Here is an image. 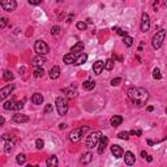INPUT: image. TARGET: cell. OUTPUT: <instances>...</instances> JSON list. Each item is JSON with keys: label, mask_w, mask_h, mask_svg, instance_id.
<instances>
[{"label": "cell", "mask_w": 167, "mask_h": 167, "mask_svg": "<svg viewBox=\"0 0 167 167\" xmlns=\"http://www.w3.org/2000/svg\"><path fill=\"white\" fill-rule=\"evenodd\" d=\"M135 161H136L135 154H133L132 151H125V154H124V162H125V164L132 166V164L135 163Z\"/></svg>", "instance_id": "15"}, {"label": "cell", "mask_w": 167, "mask_h": 167, "mask_svg": "<svg viewBox=\"0 0 167 167\" xmlns=\"http://www.w3.org/2000/svg\"><path fill=\"white\" fill-rule=\"evenodd\" d=\"M129 132H120L119 135H118V137H119L120 140H128L129 139Z\"/></svg>", "instance_id": "35"}, {"label": "cell", "mask_w": 167, "mask_h": 167, "mask_svg": "<svg viewBox=\"0 0 167 167\" xmlns=\"http://www.w3.org/2000/svg\"><path fill=\"white\" fill-rule=\"evenodd\" d=\"M7 25H8V18H7V17H1V18H0V28L4 29Z\"/></svg>", "instance_id": "37"}, {"label": "cell", "mask_w": 167, "mask_h": 167, "mask_svg": "<svg viewBox=\"0 0 167 167\" xmlns=\"http://www.w3.org/2000/svg\"><path fill=\"white\" fill-rule=\"evenodd\" d=\"M108 144V139L106 136H102L101 140H99V144H98V154H103L105 153V149Z\"/></svg>", "instance_id": "13"}, {"label": "cell", "mask_w": 167, "mask_h": 167, "mask_svg": "<svg viewBox=\"0 0 167 167\" xmlns=\"http://www.w3.org/2000/svg\"><path fill=\"white\" fill-rule=\"evenodd\" d=\"M111 153H112V156L115 157L116 159H119L123 157V154H124V151H123V149L119 146V145H111Z\"/></svg>", "instance_id": "11"}, {"label": "cell", "mask_w": 167, "mask_h": 167, "mask_svg": "<svg viewBox=\"0 0 167 167\" xmlns=\"http://www.w3.org/2000/svg\"><path fill=\"white\" fill-rule=\"evenodd\" d=\"M60 33V28L59 26H54V28H51V34L52 35H57Z\"/></svg>", "instance_id": "41"}, {"label": "cell", "mask_w": 167, "mask_h": 167, "mask_svg": "<svg viewBox=\"0 0 167 167\" xmlns=\"http://www.w3.org/2000/svg\"><path fill=\"white\" fill-rule=\"evenodd\" d=\"M146 159H147V162H151V161H153V158H151L150 156H146Z\"/></svg>", "instance_id": "47"}, {"label": "cell", "mask_w": 167, "mask_h": 167, "mask_svg": "<svg viewBox=\"0 0 167 167\" xmlns=\"http://www.w3.org/2000/svg\"><path fill=\"white\" fill-rule=\"evenodd\" d=\"M63 91H64V94H67L68 98H74V97H77V90H76V88H73V86L65 88Z\"/></svg>", "instance_id": "21"}, {"label": "cell", "mask_w": 167, "mask_h": 167, "mask_svg": "<svg viewBox=\"0 0 167 167\" xmlns=\"http://www.w3.org/2000/svg\"><path fill=\"white\" fill-rule=\"evenodd\" d=\"M76 26H77V29H78V30H85V29H86V24L82 22V21H78Z\"/></svg>", "instance_id": "39"}, {"label": "cell", "mask_w": 167, "mask_h": 167, "mask_svg": "<svg viewBox=\"0 0 167 167\" xmlns=\"http://www.w3.org/2000/svg\"><path fill=\"white\" fill-rule=\"evenodd\" d=\"M76 54H73V52H69V54H65L64 57H63V62H64V64L67 65H71V64H74V62H76Z\"/></svg>", "instance_id": "14"}, {"label": "cell", "mask_w": 167, "mask_h": 167, "mask_svg": "<svg viewBox=\"0 0 167 167\" xmlns=\"http://www.w3.org/2000/svg\"><path fill=\"white\" fill-rule=\"evenodd\" d=\"M89 130V127L85 125V127H80V128H74L71 133H69V140L72 142H77L82 139V136H85V133Z\"/></svg>", "instance_id": "3"}, {"label": "cell", "mask_w": 167, "mask_h": 167, "mask_svg": "<svg viewBox=\"0 0 167 167\" xmlns=\"http://www.w3.org/2000/svg\"><path fill=\"white\" fill-rule=\"evenodd\" d=\"M112 68H114V60L112 59H107L105 62V69H107V71H111Z\"/></svg>", "instance_id": "30"}, {"label": "cell", "mask_w": 167, "mask_h": 167, "mask_svg": "<svg viewBox=\"0 0 167 167\" xmlns=\"http://www.w3.org/2000/svg\"><path fill=\"white\" fill-rule=\"evenodd\" d=\"M29 3H30L31 5H38V4L42 3V0H29Z\"/></svg>", "instance_id": "44"}, {"label": "cell", "mask_w": 167, "mask_h": 167, "mask_svg": "<svg viewBox=\"0 0 167 167\" xmlns=\"http://www.w3.org/2000/svg\"><path fill=\"white\" fill-rule=\"evenodd\" d=\"M130 135H133V136H137V137H140L142 135V130L141 129H133V130H130Z\"/></svg>", "instance_id": "40"}, {"label": "cell", "mask_w": 167, "mask_h": 167, "mask_svg": "<svg viewBox=\"0 0 167 167\" xmlns=\"http://www.w3.org/2000/svg\"><path fill=\"white\" fill-rule=\"evenodd\" d=\"M72 18H73V13H71L68 16V18H67V22H72Z\"/></svg>", "instance_id": "45"}, {"label": "cell", "mask_w": 167, "mask_h": 167, "mask_svg": "<svg viewBox=\"0 0 167 167\" xmlns=\"http://www.w3.org/2000/svg\"><path fill=\"white\" fill-rule=\"evenodd\" d=\"M140 28H141L142 33H146V31H149V29H150V17H149V14H147L146 12H144L142 16H141V25H140Z\"/></svg>", "instance_id": "8"}, {"label": "cell", "mask_w": 167, "mask_h": 167, "mask_svg": "<svg viewBox=\"0 0 167 167\" xmlns=\"http://www.w3.org/2000/svg\"><path fill=\"white\" fill-rule=\"evenodd\" d=\"M4 122H5V120H4V118H1V119H0V125H3Z\"/></svg>", "instance_id": "50"}, {"label": "cell", "mask_w": 167, "mask_h": 167, "mask_svg": "<svg viewBox=\"0 0 167 167\" xmlns=\"http://www.w3.org/2000/svg\"><path fill=\"white\" fill-rule=\"evenodd\" d=\"M31 102L34 103V105H37V106L42 105V103H43V95H42V94H39V93L33 94V95H31Z\"/></svg>", "instance_id": "19"}, {"label": "cell", "mask_w": 167, "mask_h": 167, "mask_svg": "<svg viewBox=\"0 0 167 167\" xmlns=\"http://www.w3.org/2000/svg\"><path fill=\"white\" fill-rule=\"evenodd\" d=\"M57 163H59V161H57V157H55V156L47 158V161H46V164H47L48 167H56Z\"/></svg>", "instance_id": "24"}, {"label": "cell", "mask_w": 167, "mask_h": 167, "mask_svg": "<svg viewBox=\"0 0 167 167\" xmlns=\"http://www.w3.org/2000/svg\"><path fill=\"white\" fill-rule=\"evenodd\" d=\"M110 123H111L112 127H119V125L123 123V118H122V116H119V115H115V116H112V118L110 119Z\"/></svg>", "instance_id": "22"}, {"label": "cell", "mask_w": 167, "mask_h": 167, "mask_svg": "<svg viewBox=\"0 0 167 167\" xmlns=\"http://www.w3.org/2000/svg\"><path fill=\"white\" fill-rule=\"evenodd\" d=\"M43 76H45V69H43L42 67H37V68L34 69V77L39 78V77H43Z\"/></svg>", "instance_id": "27"}, {"label": "cell", "mask_w": 167, "mask_h": 167, "mask_svg": "<svg viewBox=\"0 0 167 167\" xmlns=\"http://www.w3.org/2000/svg\"><path fill=\"white\" fill-rule=\"evenodd\" d=\"M164 35H166V31H164L163 29L158 30L156 34L153 35V38H151V46H153L154 50H158V48L162 47V43H163Z\"/></svg>", "instance_id": "4"}, {"label": "cell", "mask_w": 167, "mask_h": 167, "mask_svg": "<svg viewBox=\"0 0 167 167\" xmlns=\"http://www.w3.org/2000/svg\"><path fill=\"white\" fill-rule=\"evenodd\" d=\"M127 94H128V98L132 101L133 105L136 106H144L146 105L147 99H149V93H147L146 89L144 88H129L127 90Z\"/></svg>", "instance_id": "1"}, {"label": "cell", "mask_w": 167, "mask_h": 167, "mask_svg": "<svg viewBox=\"0 0 167 167\" xmlns=\"http://www.w3.org/2000/svg\"><path fill=\"white\" fill-rule=\"evenodd\" d=\"M101 137H102V133L99 132V130H97V132H91L85 140L86 147H88V149H93V147L98 146Z\"/></svg>", "instance_id": "2"}, {"label": "cell", "mask_w": 167, "mask_h": 167, "mask_svg": "<svg viewBox=\"0 0 167 167\" xmlns=\"http://www.w3.org/2000/svg\"><path fill=\"white\" fill-rule=\"evenodd\" d=\"M91 159H93V154L90 153V151H88V153H85L84 156H82L81 158V163L82 164H88L91 162Z\"/></svg>", "instance_id": "25"}, {"label": "cell", "mask_w": 167, "mask_h": 167, "mask_svg": "<svg viewBox=\"0 0 167 167\" xmlns=\"http://www.w3.org/2000/svg\"><path fill=\"white\" fill-rule=\"evenodd\" d=\"M0 5H1V8L7 12H13L14 9L17 8L16 0H0Z\"/></svg>", "instance_id": "7"}, {"label": "cell", "mask_w": 167, "mask_h": 167, "mask_svg": "<svg viewBox=\"0 0 167 167\" xmlns=\"http://www.w3.org/2000/svg\"><path fill=\"white\" fill-rule=\"evenodd\" d=\"M123 42H124V45L127 46V47H130V46L133 45V38L132 37H124V39H123Z\"/></svg>", "instance_id": "31"}, {"label": "cell", "mask_w": 167, "mask_h": 167, "mask_svg": "<svg viewBox=\"0 0 167 167\" xmlns=\"http://www.w3.org/2000/svg\"><path fill=\"white\" fill-rule=\"evenodd\" d=\"M166 112H167V108H166Z\"/></svg>", "instance_id": "52"}, {"label": "cell", "mask_w": 167, "mask_h": 167, "mask_svg": "<svg viewBox=\"0 0 167 167\" xmlns=\"http://www.w3.org/2000/svg\"><path fill=\"white\" fill-rule=\"evenodd\" d=\"M120 82H122V78H120V77H116V78L111 80V85H112V86H118V85H120Z\"/></svg>", "instance_id": "38"}, {"label": "cell", "mask_w": 167, "mask_h": 167, "mask_svg": "<svg viewBox=\"0 0 167 167\" xmlns=\"http://www.w3.org/2000/svg\"><path fill=\"white\" fill-rule=\"evenodd\" d=\"M13 122L16 123H26L29 122V116L28 115H24V114L21 112H17L13 115Z\"/></svg>", "instance_id": "16"}, {"label": "cell", "mask_w": 167, "mask_h": 167, "mask_svg": "<svg viewBox=\"0 0 167 167\" xmlns=\"http://www.w3.org/2000/svg\"><path fill=\"white\" fill-rule=\"evenodd\" d=\"M55 105H56V110H57V112H59V115L64 116L65 114L68 112V102H67V99L65 98H63V97L56 98Z\"/></svg>", "instance_id": "5"}, {"label": "cell", "mask_w": 167, "mask_h": 167, "mask_svg": "<svg viewBox=\"0 0 167 167\" xmlns=\"http://www.w3.org/2000/svg\"><path fill=\"white\" fill-rule=\"evenodd\" d=\"M65 127H67V125H65V124H59V128H60V129H64Z\"/></svg>", "instance_id": "48"}, {"label": "cell", "mask_w": 167, "mask_h": 167, "mask_svg": "<svg viewBox=\"0 0 167 167\" xmlns=\"http://www.w3.org/2000/svg\"><path fill=\"white\" fill-rule=\"evenodd\" d=\"M13 89H14L13 84H9V85L1 88V90H0V98H1V101H4V99H5L7 97L12 93V91H13Z\"/></svg>", "instance_id": "9"}, {"label": "cell", "mask_w": 167, "mask_h": 167, "mask_svg": "<svg viewBox=\"0 0 167 167\" xmlns=\"http://www.w3.org/2000/svg\"><path fill=\"white\" fill-rule=\"evenodd\" d=\"M146 156H147V154H146V151H141V157H144V158H146Z\"/></svg>", "instance_id": "46"}, {"label": "cell", "mask_w": 167, "mask_h": 167, "mask_svg": "<svg viewBox=\"0 0 167 167\" xmlns=\"http://www.w3.org/2000/svg\"><path fill=\"white\" fill-rule=\"evenodd\" d=\"M153 78H156V80H161L162 78V74H161L159 68H154V71H153Z\"/></svg>", "instance_id": "32"}, {"label": "cell", "mask_w": 167, "mask_h": 167, "mask_svg": "<svg viewBox=\"0 0 167 167\" xmlns=\"http://www.w3.org/2000/svg\"><path fill=\"white\" fill-rule=\"evenodd\" d=\"M114 30L116 31V33H118V34L119 35H122V37H127L128 35V33L125 30H123V29H120V28H114Z\"/></svg>", "instance_id": "36"}, {"label": "cell", "mask_w": 167, "mask_h": 167, "mask_svg": "<svg viewBox=\"0 0 167 167\" xmlns=\"http://www.w3.org/2000/svg\"><path fill=\"white\" fill-rule=\"evenodd\" d=\"M60 77V68L57 65H54L51 69H50V78L51 80H56Z\"/></svg>", "instance_id": "17"}, {"label": "cell", "mask_w": 167, "mask_h": 167, "mask_svg": "<svg viewBox=\"0 0 167 167\" xmlns=\"http://www.w3.org/2000/svg\"><path fill=\"white\" fill-rule=\"evenodd\" d=\"M86 60H88V55L84 54V52H81V54H78V56L76 57L74 65H82V64H85Z\"/></svg>", "instance_id": "20"}, {"label": "cell", "mask_w": 167, "mask_h": 167, "mask_svg": "<svg viewBox=\"0 0 167 167\" xmlns=\"http://www.w3.org/2000/svg\"><path fill=\"white\" fill-rule=\"evenodd\" d=\"M3 78L5 80V81H12V80L14 78V76H13V73H12L11 71H5L3 73Z\"/></svg>", "instance_id": "28"}, {"label": "cell", "mask_w": 167, "mask_h": 167, "mask_svg": "<svg viewBox=\"0 0 167 167\" xmlns=\"http://www.w3.org/2000/svg\"><path fill=\"white\" fill-rule=\"evenodd\" d=\"M35 146H37L38 150H42L43 147H45V142H43V140L37 139V141H35Z\"/></svg>", "instance_id": "34"}, {"label": "cell", "mask_w": 167, "mask_h": 167, "mask_svg": "<svg viewBox=\"0 0 167 167\" xmlns=\"http://www.w3.org/2000/svg\"><path fill=\"white\" fill-rule=\"evenodd\" d=\"M34 51L37 52L38 55H46V54H48V51H50V47H48V45L45 42V41L39 39L34 43Z\"/></svg>", "instance_id": "6"}, {"label": "cell", "mask_w": 167, "mask_h": 167, "mask_svg": "<svg viewBox=\"0 0 167 167\" xmlns=\"http://www.w3.org/2000/svg\"><path fill=\"white\" fill-rule=\"evenodd\" d=\"M82 86H84V89H85V90H93L94 86H95V82H93V81H90V80H88V81H84Z\"/></svg>", "instance_id": "26"}, {"label": "cell", "mask_w": 167, "mask_h": 167, "mask_svg": "<svg viewBox=\"0 0 167 167\" xmlns=\"http://www.w3.org/2000/svg\"><path fill=\"white\" fill-rule=\"evenodd\" d=\"M16 162H17L18 164H24L26 162V156L25 154H18V156L16 157Z\"/></svg>", "instance_id": "29"}, {"label": "cell", "mask_w": 167, "mask_h": 167, "mask_svg": "<svg viewBox=\"0 0 167 167\" xmlns=\"http://www.w3.org/2000/svg\"><path fill=\"white\" fill-rule=\"evenodd\" d=\"M103 69H105V62H102V60H97L93 64V71L95 74H101Z\"/></svg>", "instance_id": "12"}, {"label": "cell", "mask_w": 167, "mask_h": 167, "mask_svg": "<svg viewBox=\"0 0 167 167\" xmlns=\"http://www.w3.org/2000/svg\"><path fill=\"white\" fill-rule=\"evenodd\" d=\"M52 105H46V107H45V110H43V112L45 114H50V112H52Z\"/></svg>", "instance_id": "42"}, {"label": "cell", "mask_w": 167, "mask_h": 167, "mask_svg": "<svg viewBox=\"0 0 167 167\" xmlns=\"http://www.w3.org/2000/svg\"><path fill=\"white\" fill-rule=\"evenodd\" d=\"M16 101H14L13 98H11L9 101H5L4 102V105H3V107H4V110H14V107H16Z\"/></svg>", "instance_id": "23"}, {"label": "cell", "mask_w": 167, "mask_h": 167, "mask_svg": "<svg viewBox=\"0 0 167 167\" xmlns=\"http://www.w3.org/2000/svg\"><path fill=\"white\" fill-rule=\"evenodd\" d=\"M153 110H154L153 106H149V107H147V111H149V112H150V111H153Z\"/></svg>", "instance_id": "49"}, {"label": "cell", "mask_w": 167, "mask_h": 167, "mask_svg": "<svg viewBox=\"0 0 167 167\" xmlns=\"http://www.w3.org/2000/svg\"><path fill=\"white\" fill-rule=\"evenodd\" d=\"M84 47H85L84 42H77L76 45H73V47L71 48V52H73V54H81V52L84 51Z\"/></svg>", "instance_id": "18"}, {"label": "cell", "mask_w": 167, "mask_h": 167, "mask_svg": "<svg viewBox=\"0 0 167 167\" xmlns=\"http://www.w3.org/2000/svg\"><path fill=\"white\" fill-rule=\"evenodd\" d=\"M46 63H47V59L45 57V55H37L35 57L31 59V64L35 65V67H42Z\"/></svg>", "instance_id": "10"}, {"label": "cell", "mask_w": 167, "mask_h": 167, "mask_svg": "<svg viewBox=\"0 0 167 167\" xmlns=\"http://www.w3.org/2000/svg\"><path fill=\"white\" fill-rule=\"evenodd\" d=\"M22 108H24V102H22V101H20V102L16 103V107H14V110L20 111V110H22Z\"/></svg>", "instance_id": "43"}, {"label": "cell", "mask_w": 167, "mask_h": 167, "mask_svg": "<svg viewBox=\"0 0 167 167\" xmlns=\"http://www.w3.org/2000/svg\"><path fill=\"white\" fill-rule=\"evenodd\" d=\"M7 141V140H5ZM12 149H13V142H11V141H7L5 142V153H11L12 151Z\"/></svg>", "instance_id": "33"}, {"label": "cell", "mask_w": 167, "mask_h": 167, "mask_svg": "<svg viewBox=\"0 0 167 167\" xmlns=\"http://www.w3.org/2000/svg\"><path fill=\"white\" fill-rule=\"evenodd\" d=\"M158 1H159V0H156V3H158Z\"/></svg>", "instance_id": "51"}]
</instances>
